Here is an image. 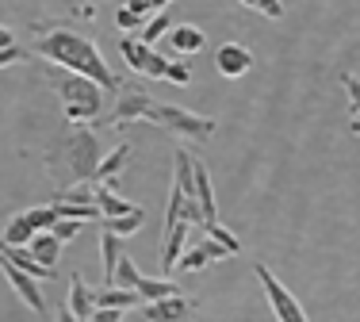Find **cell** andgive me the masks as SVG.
I'll use <instances>...</instances> for the list:
<instances>
[{
    "label": "cell",
    "instance_id": "7",
    "mask_svg": "<svg viewBox=\"0 0 360 322\" xmlns=\"http://www.w3.org/2000/svg\"><path fill=\"white\" fill-rule=\"evenodd\" d=\"M192 300H184V295H169V300H153L146 303V322H195L192 318Z\"/></svg>",
    "mask_w": 360,
    "mask_h": 322
},
{
    "label": "cell",
    "instance_id": "3",
    "mask_svg": "<svg viewBox=\"0 0 360 322\" xmlns=\"http://www.w3.org/2000/svg\"><path fill=\"white\" fill-rule=\"evenodd\" d=\"M46 81L58 89L62 112H65L70 123H100L104 104H108V92L100 89L96 81L81 77V73H73V70H62V65H50V62H46Z\"/></svg>",
    "mask_w": 360,
    "mask_h": 322
},
{
    "label": "cell",
    "instance_id": "5",
    "mask_svg": "<svg viewBox=\"0 0 360 322\" xmlns=\"http://www.w3.org/2000/svg\"><path fill=\"white\" fill-rule=\"evenodd\" d=\"M253 273H257V281L264 284V295H269L272 311H276V322H307L303 307H299V300L288 292L284 284L276 281V273H272L269 265H261V261H257V265H253Z\"/></svg>",
    "mask_w": 360,
    "mask_h": 322
},
{
    "label": "cell",
    "instance_id": "6",
    "mask_svg": "<svg viewBox=\"0 0 360 322\" xmlns=\"http://www.w3.org/2000/svg\"><path fill=\"white\" fill-rule=\"evenodd\" d=\"M158 123L165 127V131H176V134L195 139V142H207L211 131H215V120L195 115V112H184V108H173V104H158Z\"/></svg>",
    "mask_w": 360,
    "mask_h": 322
},
{
    "label": "cell",
    "instance_id": "43",
    "mask_svg": "<svg viewBox=\"0 0 360 322\" xmlns=\"http://www.w3.org/2000/svg\"><path fill=\"white\" fill-rule=\"evenodd\" d=\"M242 4H245V8H257V0H242Z\"/></svg>",
    "mask_w": 360,
    "mask_h": 322
},
{
    "label": "cell",
    "instance_id": "41",
    "mask_svg": "<svg viewBox=\"0 0 360 322\" xmlns=\"http://www.w3.org/2000/svg\"><path fill=\"white\" fill-rule=\"evenodd\" d=\"M58 322H81V318H73V311H70V307H65V311H62V315H58Z\"/></svg>",
    "mask_w": 360,
    "mask_h": 322
},
{
    "label": "cell",
    "instance_id": "20",
    "mask_svg": "<svg viewBox=\"0 0 360 322\" xmlns=\"http://www.w3.org/2000/svg\"><path fill=\"white\" fill-rule=\"evenodd\" d=\"M31 238H35V226H31V219L23 215H12L4 226V234H0V245H31Z\"/></svg>",
    "mask_w": 360,
    "mask_h": 322
},
{
    "label": "cell",
    "instance_id": "23",
    "mask_svg": "<svg viewBox=\"0 0 360 322\" xmlns=\"http://www.w3.org/2000/svg\"><path fill=\"white\" fill-rule=\"evenodd\" d=\"M100 223H104V231L119 234V238H127V234L142 231V223H146V211L139 207V211H134V215H127V219H100Z\"/></svg>",
    "mask_w": 360,
    "mask_h": 322
},
{
    "label": "cell",
    "instance_id": "30",
    "mask_svg": "<svg viewBox=\"0 0 360 322\" xmlns=\"http://www.w3.org/2000/svg\"><path fill=\"white\" fill-rule=\"evenodd\" d=\"M50 234H54V238L65 245V242H73L77 234H81V223H77V219H58V223L50 226Z\"/></svg>",
    "mask_w": 360,
    "mask_h": 322
},
{
    "label": "cell",
    "instance_id": "16",
    "mask_svg": "<svg viewBox=\"0 0 360 322\" xmlns=\"http://www.w3.org/2000/svg\"><path fill=\"white\" fill-rule=\"evenodd\" d=\"M92 303L96 307H111V311H131L142 303V295L134 288H100V292H92Z\"/></svg>",
    "mask_w": 360,
    "mask_h": 322
},
{
    "label": "cell",
    "instance_id": "1",
    "mask_svg": "<svg viewBox=\"0 0 360 322\" xmlns=\"http://www.w3.org/2000/svg\"><path fill=\"white\" fill-rule=\"evenodd\" d=\"M35 50L46 58L50 65H62V70H73V73H81V77L96 81L108 96H115V92H119L115 73L108 70L104 54H100V46L92 39L77 35V31L58 27V31H46L42 39H35Z\"/></svg>",
    "mask_w": 360,
    "mask_h": 322
},
{
    "label": "cell",
    "instance_id": "36",
    "mask_svg": "<svg viewBox=\"0 0 360 322\" xmlns=\"http://www.w3.org/2000/svg\"><path fill=\"white\" fill-rule=\"evenodd\" d=\"M89 322H123V311H111V307H96Z\"/></svg>",
    "mask_w": 360,
    "mask_h": 322
},
{
    "label": "cell",
    "instance_id": "33",
    "mask_svg": "<svg viewBox=\"0 0 360 322\" xmlns=\"http://www.w3.org/2000/svg\"><path fill=\"white\" fill-rule=\"evenodd\" d=\"M165 77L173 84H188V81H192V70H188V62H169Z\"/></svg>",
    "mask_w": 360,
    "mask_h": 322
},
{
    "label": "cell",
    "instance_id": "11",
    "mask_svg": "<svg viewBox=\"0 0 360 322\" xmlns=\"http://www.w3.org/2000/svg\"><path fill=\"white\" fill-rule=\"evenodd\" d=\"M188 231H192V223H184V219L165 231V245H161V269H165V273H176V261H180V253H184Z\"/></svg>",
    "mask_w": 360,
    "mask_h": 322
},
{
    "label": "cell",
    "instance_id": "12",
    "mask_svg": "<svg viewBox=\"0 0 360 322\" xmlns=\"http://www.w3.org/2000/svg\"><path fill=\"white\" fill-rule=\"evenodd\" d=\"M169 42H173L176 54L188 58V54H200V50L207 46V35H203L195 23H173V27H169Z\"/></svg>",
    "mask_w": 360,
    "mask_h": 322
},
{
    "label": "cell",
    "instance_id": "15",
    "mask_svg": "<svg viewBox=\"0 0 360 322\" xmlns=\"http://www.w3.org/2000/svg\"><path fill=\"white\" fill-rule=\"evenodd\" d=\"M131 161V142H119L111 154L100 157V165H96V173H92V184H111L119 173H123V165Z\"/></svg>",
    "mask_w": 360,
    "mask_h": 322
},
{
    "label": "cell",
    "instance_id": "24",
    "mask_svg": "<svg viewBox=\"0 0 360 322\" xmlns=\"http://www.w3.org/2000/svg\"><path fill=\"white\" fill-rule=\"evenodd\" d=\"M169 27H173V15H169V8L165 12H158L150 23L139 31V42H146V46H153V39H161V35H169Z\"/></svg>",
    "mask_w": 360,
    "mask_h": 322
},
{
    "label": "cell",
    "instance_id": "22",
    "mask_svg": "<svg viewBox=\"0 0 360 322\" xmlns=\"http://www.w3.org/2000/svg\"><path fill=\"white\" fill-rule=\"evenodd\" d=\"M150 50L153 46H146V42H139V39H119V54H123V62L131 65V70H139V73H142L146 58H150Z\"/></svg>",
    "mask_w": 360,
    "mask_h": 322
},
{
    "label": "cell",
    "instance_id": "39",
    "mask_svg": "<svg viewBox=\"0 0 360 322\" xmlns=\"http://www.w3.org/2000/svg\"><path fill=\"white\" fill-rule=\"evenodd\" d=\"M169 4H173V0H150V12H165Z\"/></svg>",
    "mask_w": 360,
    "mask_h": 322
},
{
    "label": "cell",
    "instance_id": "8",
    "mask_svg": "<svg viewBox=\"0 0 360 322\" xmlns=\"http://www.w3.org/2000/svg\"><path fill=\"white\" fill-rule=\"evenodd\" d=\"M215 70L222 73V77H242V73L253 70V54L242 46V42H226V46L215 50Z\"/></svg>",
    "mask_w": 360,
    "mask_h": 322
},
{
    "label": "cell",
    "instance_id": "28",
    "mask_svg": "<svg viewBox=\"0 0 360 322\" xmlns=\"http://www.w3.org/2000/svg\"><path fill=\"white\" fill-rule=\"evenodd\" d=\"M23 215L31 219V226H35V234H39V231H50V226L58 223V211H54V207H31V211H23Z\"/></svg>",
    "mask_w": 360,
    "mask_h": 322
},
{
    "label": "cell",
    "instance_id": "17",
    "mask_svg": "<svg viewBox=\"0 0 360 322\" xmlns=\"http://www.w3.org/2000/svg\"><path fill=\"white\" fill-rule=\"evenodd\" d=\"M100 253H104V288H115V265H119V257H123V238L119 234H111L104 231L100 234Z\"/></svg>",
    "mask_w": 360,
    "mask_h": 322
},
{
    "label": "cell",
    "instance_id": "10",
    "mask_svg": "<svg viewBox=\"0 0 360 322\" xmlns=\"http://www.w3.org/2000/svg\"><path fill=\"white\" fill-rule=\"evenodd\" d=\"M222 257H230L226 250H222L219 242H200L195 250H188V253H180V261H176V273H200V269H207L211 261H222Z\"/></svg>",
    "mask_w": 360,
    "mask_h": 322
},
{
    "label": "cell",
    "instance_id": "18",
    "mask_svg": "<svg viewBox=\"0 0 360 322\" xmlns=\"http://www.w3.org/2000/svg\"><path fill=\"white\" fill-rule=\"evenodd\" d=\"M70 311H73V318H81V322H89L92 311H96L92 292H89V284H84L81 276H73V281H70Z\"/></svg>",
    "mask_w": 360,
    "mask_h": 322
},
{
    "label": "cell",
    "instance_id": "38",
    "mask_svg": "<svg viewBox=\"0 0 360 322\" xmlns=\"http://www.w3.org/2000/svg\"><path fill=\"white\" fill-rule=\"evenodd\" d=\"M4 46H15V35L8 27H0V50H4Z\"/></svg>",
    "mask_w": 360,
    "mask_h": 322
},
{
    "label": "cell",
    "instance_id": "40",
    "mask_svg": "<svg viewBox=\"0 0 360 322\" xmlns=\"http://www.w3.org/2000/svg\"><path fill=\"white\" fill-rule=\"evenodd\" d=\"M81 20H96V4H84L81 8Z\"/></svg>",
    "mask_w": 360,
    "mask_h": 322
},
{
    "label": "cell",
    "instance_id": "37",
    "mask_svg": "<svg viewBox=\"0 0 360 322\" xmlns=\"http://www.w3.org/2000/svg\"><path fill=\"white\" fill-rule=\"evenodd\" d=\"M127 8L139 12V15H146V12H150V0H127Z\"/></svg>",
    "mask_w": 360,
    "mask_h": 322
},
{
    "label": "cell",
    "instance_id": "31",
    "mask_svg": "<svg viewBox=\"0 0 360 322\" xmlns=\"http://www.w3.org/2000/svg\"><path fill=\"white\" fill-rule=\"evenodd\" d=\"M341 89H345V96H349L353 115H360V77L356 73H341Z\"/></svg>",
    "mask_w": 360,
    "mask_h": 322
},
{
    "label": "cell",
    "instance_id": "32",
    "mask_svg": "<svg viewBox=\"0 0 360 322\" xmlns=\"http://www.w3.org/2000/svg\"><path fill=\"white\" fill-rule=\"evenodd\" d=\"M165 70H169V58L158 54V50H150V58H146V65H142V77H165Z\"/></svg>",
    "mask_w": 360,
    "mask_h": 322
},
{
    "label": "cell",
    "instance_id": "26",
    "mask_svg": "<svg viewBox=\"0 0 360 322\" xmlns=\"http://www.w3.org/2000/svg\"><path fill=\"white\" fill-rule=\"evenodd\" d=\"M54 200L58 203H96V188H92V181L89 184H73V188L54 192Z\"/></svg>",
    "mask_w": 360,
    "mask_h": 322
},
{
    "label": "cell",
    "instance_id": "29",
    "mask_svg": "<svg viewBox=\"0 0 360 322\" xmlns=\"http://www.w3.org/2000/svg\"><path fill=\"white\" fill-rule=\"evenodd\" d=\"M115 27L119 31H142L146 27V15H139V12H131V8H119V12H115Z\"/></svg>",
    "mask_w": 360,
    "mask_h": 322
},
{
    "label": "cell",
    "instance_id": "21",
    "mask_svg": "<svg viewBox=\"0 0 360 322\" xmlns=\"http://www.w3.org/2000/svg\"><path fill=\"white\" fill-rule=\"evenodd\" d=\"M139 295H142V303H153V300H169V295H180V288L169 281H150V276H142V284H139Z\"/></svg>",
    "mask_w": 360,
    "mask_h": 322
},
{
    "label": "cell",
    "instance_id": "19",
    "mask_svg": "<svg viewBox=\"0 0 360 322\" xmlns=\"http://www.w3.org/2000/svg\"><path fill=\"white\" fill-rule=\"evenodd\" d=\"M31 257L39 261V265H46V269H54V261H58V253H62V242L54 238L50 231H39L35 238H31Z\"/></svg>",
    "mask_w": 360,
    "mask_h": 322
},
{
    "label": "cell",
    "instance_id": "4",
    "mask_svg": "<svg viewBox=\"0 0 360 322\" xmlns=\"http://www.w3.org/2000/svg\"><path fill=\"white\" fill-rule=\"evenodd\" d=\"M134 120H158V104H153V96L146 89H134V84H127V89L115 92V108H111V115H104L100 123L108 127H123V123H134Z\"/></svg>",
    "mask_w": 360,
    "mask_h": 322
},
{
    "label": "cell",
    "instance_id": "34",
    "mask_svg": "<svg viewBox=\"0 0 360 322\" xmlns=\"http://www.w3.org/2000/svg\"><path fill=\"white\" fill-rule=\"evenodd\" d=\"M257 12L269 15V20H280V15H284V4H280V0H257Z\"/></svg>",
    "mask_w": 360,
    "mask_h": 322
},
{
    "label": "cell",
    "instance_id": "42",
    "mask_svg": "<svg viewBox=\"0 0 360 322\" xmlns=\"http://www.w3.org/2000/svg\"><path fill=\"white\" fill-rule=\"evenodd\" d=\"M349 131H353V134H360V115H353V123H349Z\"/></svg>",
    "mask_w": 360,
    "mask_h": 322
},
{
    "label": "cell",
    "instance_id": "2",
    "mask_svg": "<svg viewBox=\"0 0 360 322\" xmlns=\"http://www.w3.org/2000/svg\"><path fill=\"white\" fill-rule=\"evenodd\" d=\"M100 139L92 127H70L54 146L46 150V173L54 188H73V184H89L100 165Z\"/></svg>",
    "mask_w": 360,
    "mask_h": 322
},
{
    "label": "cell",
    "instance_id": "25",
    "mask_svg": "<svg viewBox=\"0 0 360 322\" xmlns=\"http://www.w3.org/2000/svg\"><path fill=\"white\" fill-rule=\"evenodd\" d=\"M139 284H142L139 265L131 261V253H123V257H119V265H115V288H134V292H139Z\"/></svg>",
    "mask_w": 360,
    "mask_h": 322
},
{
    "label": "cell",
    "instance_id": "9",
    "mask_svg": "<svg viewBox=\"0 0 360 322\" xmlns=\"http://www.w3.org/2000/svg\"><path fill=\"white\" fill-rule=\"evenodd\" d=\"M0 269H4V276L12 281V288H15V292H20V300L27 303V307L35 311V315H42V311H46V300H42V292H39L35 276H27L23 269H15L12 261H4V257H0Z\"/></svg>",
    "mask_w": 360,
    "mask_h": 322
},
{
    "label": "cell",
    "instance_id": "27",
    "mask_svg": "<svg viewBox=\"0 0 360 322\" xmlns=\"http://www.w3.org/2000/svg\"><path fill=\"white\" fill-rule=\"evenodd\" d=\"M203 231H207V238H211V242H219L222 250L230 253V257H234V253H242V242H238L234 234L226 231V226H219V223H203Z\"/></svg>",
    "mask_w": 360,
    "mask_h": 322
},
{
    "label": "cell",
    "instance_id": "13",
    "mask_svg": "<svg viewBox=\"0 0 360 322\" xmlns=\"http://www.w3.org/2000/svg\"><path fill=\"white\" fill-rule=\"evenodd\" d=\"M96 188V207H100V219H127V215H134V203H127L123 196H119L111 184H92Z\"/></svg>",
    "mask_w": 360,
    "mask_h": 322
},
{
    "label": "cell",
    "instance_id": "35",
    "mask_svg": "<svg viewBox=\"0 0 360 322\" xmlns=\"http://www.w3.org/2000/svg\"><path fill=\"white\" fill-rule=\"evenodd\" d=\"M15 62H23V46H20V42L0 50V70H4V65H15Z\"/></svg>",
    "mask_w": 360,
    "mask_h": 322
},
{
    "label": "cell",
    "instance_id": "14",
    "mask_svg": "<svg viewBox=\"0 0 360 322\" xmlns=\"http://www.w3.org/2000/svg\"><path fill=\"white\" fill-rule=\"evenodd\" d=\"M0 257H4V261H12L15 269H23V273H27V276H35V281H50V276H54V269L39 265V261L31 257V250H27V245H0Z\"/></svg>",
    "mask_w": 360,
    "mask_h": 322
}]
</instances>
